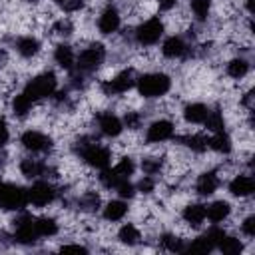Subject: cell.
Instances as JSON below:
<instances>
[{
	"mask_svg": "<svg viewBox=\"0 0 255 255\" xmlns=\"http://www.w3.org/2000/svg\"><path fill=\"white\" fill-rule=\"evenodd\" d=\"M171 88H173V78L161 70L137 74V80H135V92L145 102L165 98L171 92Z\"/></svg>",
	"mask_w": 255,
	"mask_h": 255,
	"instance_id": "obj_1",
	"label": "cell"
},
{
	"mask_svg": "<svg viewBox=\"0 0 255 255\" xmlns=\"http://www.w3.org/2000/svg\"><path fill=\"white\" fill-rule=\"evenodd\" d=\"M165 34V22L163 18L159 16H149L141 22H137L133 28H131V40H133V46L137 48H151L155 44H159V40L163 38Z\"/></svg>",
	"mask_w": 255,
	"mask_h": 255,
	"instance_id": "obj_2",
	"label": "cell"
},
{
	"mask_svg": "<svg viewBox=\"0 0 255 255\" xmlns=\"http://www.w3.org/2000/svg\"><path fill=\"white\" fill-rule=\"evenodd\" d=\"M108 60V48L106 44L102 42H96V40H90L78 54H76V68L78 72L86 74V76H92L96 74Z\"/></svg>",
	"mask_w": 255,
	"mask_h": 255,
	"instance_id": "obj_3",
	"label": "cell"
},
{
	"mask_svg": "<svg viewBox=\"0 0 255 255\" xmlns=\"http://www.w3.org/2000/svg\"><path fill=\"white\" fill-rule=\"evenodd\" d=\"M135 80H137V70L135 68H122L112 78L100 80V84H98L100 96H104V98H120V96L131 92L135 88Z\"/></svg>",
	"mask_w": 255,
	"mask_h": 255,
	"instance_id": "obj_4",
	"label": "cell"
},
{
	"mask_svg": "<svg viewBox=\"0 0 255 255\" xmlns=\"http://www.w3.org/2000/svg\"><path fill=\"white\" fill-rule=\"evenodd\" d=\"M58 90V76L54 70H44L36 76H32L30 80H26L22 92L34 102H44V100H50L54 96V92Z\"/></svg>",
	"mask_w": 255,
	"mask_h": 255,
	"instance_id": "obj_5",
	"label": "cell"
},
{
	"mask_svg": "<svg viewBox=\"0 0 255 255\" xmlns=\"http://www.w3.org/2000/svg\"><path fill=\"white\" fill-rule=\"evenodd\" d=\"M26 191H28V205H34L38 209H46L60 199V187L52 179H44V177L34 179V183L26 187Z\"/></svg>",
	"mask_w": 255,
	"mask_h": 255,
	"instance_id": "obj_6",
	"label": "cell"
},
{
	"mask_svg": "<svg viewBox=\"0 0 255 255\" xmlns=\"http://www.w3.org/2000/svg\"><path fill=\"white\" fill-rule=\"evenodd\" d=\"M20 145L32 153V155H52V151L56 149V143H54V137L48 135L46 131L42 129H34V128H28L20 133Z\"/></svg>",
	"mask_w": 255,
	"mask_h": 255,
	"instance_id": "obj_7",
	"label": "cell"
},
{
	"mask_svg": "<svg viewBox=\"0 0 255 255\" xmlns=\"http://www.w3.org/2000/svg\"><path fill=\"white\" fill-rule=\"evenodd\" d=\"M28 207L26 187L0 179V211H22Z\"/></svg>",
	"mask_w": 255,
	"mask_h": 255,
	"instance_id": "obj_8",
	"label": "cell"
},
{
	"mask_svg": "<svg viewBox=\"0 0 255 255\" xmlns=\"http://www.w3.org/2000/svg\"><path fill=\"white\" fill-rule=\"evenodd\" d=\"M92 122H94L96 129H98V133L102 137H108V139H118L124 133V129H126L122 118L116 112H112V110H98V112H94Z\"/></svg>",
	"mask_w": 255,
	"mask_h": 255,
	"instance_id": "obj_9",
	"label": "cell"
},
{
	"mask_svg": "<svg viewBox=\"0 0 255 255\" xmlns=\"http://www.w3.org/2000/svg\"><path fill=\"white\" fill-rule=\"evenodd\" d=\"M175 122L169 118H155L153 122L147 124L145 133H143V141L147 145H161L165 141H173L175 137Z\"/></svg>",
	"mask_w": 255,
	"mask_h": 255,
	"instance_id": "obj_10",
	"label": "cell"
},
{
	"mask_svg": "<svg viewBox=\"0 0 255 255\" xmlns=\"http://www.w3.org/2000/svg\"><path fill=\"white\" fill-rule=\"evenodd\" d=\"M96 26H98V32L102 36H114V34H118L120 28H122V12H120V8L116 4H112V2L106 4L100 10V14H98Z\"/></svg>",
	"mask_w": 255,
	"mask_h": 255,
	"instance_id": "obj_11",
	"label": "cell"
},
{
	"mask_svg": "<svg viewBox=\"0 0 255 255\" xmlns=\"http://www.w3.org/2000/svg\"><path fill=\"white\" fill-rule=\"evenodd\" d=\"M221 181H223V175L219 173V169H217V167H209V169L201 171V173L195 177L193 191H195L199 197H211V195L221 187Z\"/></svg>",
	"mask_w": 255,
	"mask_h": 255,
	"instance_id": "obj_12",
	"label": "cell"
},
{
	"mask_svg": "<svg viewBox=\"0 0 255 255\" xmlns=\"http://www.w3.org/2000/svg\"><path fill=\"white\" fill-rule=\"evenodd\" d=\"M12 50L26 62L36 60L42 54V42L34 34H22L12 40Z\"/></svg>",
	"mask_w": 255,
	"mask_h": 255,
	"instance_id": "obj_13",
	"label": "cell"
},
{
	"mask_svg": "<svg viewBox=\"0 0 255 255\" xmlns=\"http://www.w3.org/2000/svg\"><path fill=\"white\" fill-rule=\"evenodd\" d=\"M227 189L233 197L237 199H249L253 193H255V179H253V173L251 171H237L229 183H227Z\"/></svg>",
	"mask_w": 255,
	"mask_h": 255,
	"instance_id": "obj_14",
	"label": "cell"
},
{
	"mask_svg": "<svg viewBox=\"0 0 255 255\" xmlns=\"http://www.w3.org/2000/svg\"><path fill=\"white\" fill-rule=\"evenodd\" d=\"M179 217H181V223L185 227H189L191 231L193 229H201L203 223H205V203L201 201H189L181 207L179 211Z\"/></svg>",
	"mask_w": 255,
	"mask_h": 255,
	"instance_id": "obj_15",
	"label": "cell"
},
{
	"mask_svg": "<svg viewBox=\"0 0 255 255\" xmlns=\"http://www.w3.org/2000/svg\"><path fill=\"white\" fill-rule=\"evenodd\" d=\"M129 209H131V207H129V203H128L126 199L116 197V199L104 201L100 213H102V219H104L106 223H120V221L126 219V215L129 213Z\"/></svg>",
	"mask_w": 255,
	"mask_h": 255,
	"instance_id": "obj_16",
	"label": "cell"
},
{
	"mask_svg": "<svg viewBox=\"0 0 255 255\" xmlns=\"http://www.w3.org/2000/svg\"><path fill=\"white\" fill-rule=\"evenodd\" d=\"M251 72V60L245 54H235L225 62V76L233 82H241Z\"/></svg>",
	"mask_w": 255,
	"mask_h": 255,
	"instance_id": "obj_17",
	"label": "cell"
},
{
	"mask_svg": "<svg viewBox=\"0 0 255 255\" xmlns=\"http://www.w3.org/2000/svg\"><path fill=\"white\" fill-rule=\"evenodd\" d=\"M233 213V205L227 199H213L211 203H205V219L211 225H223Z\"/></svg>",
	"mask_w": 255,
	"mask_h": 255,
	"instance_id": "obj_18",
	"label": "cell"
},
{
	"mask_svg": "<svg viewBox=\"0 0 255 255\" xmlns=\"http://www.w3.org/2000/svg\"><path fill=\"white\" fill-rule=\"evenodd\" d=\"M52 60L60 70L72 72L76 68V50H74V46L68 44V42H58L52 50Z\"/></svg>",
	"mask_w": 255,
	"mask_h": 255,
	"instance_id": "obj_19",
	"label": "cell"
},
{
	"mask_svg": "<svg viewBox=\"0 0 255 255\" xmlns=\"http://www.w3.org/2000/svg\"><path fill=\"white\" fill-rule=\"evenodd\" d=\"M116 241L126 245V247H137L143 241V231L135 221L122 223L120 229L116 231Z\"/></svg>",
	"mask_w": 255,
	"mask_h": 255,
	"instance_id": "obj_20",
	"label": "cell"
},
{
	"mask_svg": "<svg viewBox=\"0 0 255 255\" xmlns=\"http://www.w3.org/2000/svg\"><path fill=\"white\" fill-rule=\"evenodd\" d=\"M8 108H10L12 118H16V120H26V118H30V116L34 114L36 104H34L24 92H18V94H14V96L10 98Z\"/></svg>",
	"mask_w": 255,
	"mask_h": 255,
	"instance_id": "obj_21",
	"label": "cell"
},
{
	"mask_svg": "<svg viewBox=\"0 0 255 255\" xmlns=\"http://www.w3.org/2000/svg\"><path fill=\"white\" fill-rule=\"evenodd\" d=\"M207 149H211L219 157H229L235 149V143H233V137L227 133V129H223V131L211 133V137L207 139Z\"/></svg>",
	"mask_w": 255,
	"mask_h": 255,
	"instance_id": "obj_22",
	"label": "cell"
},
{
	"mask_svg": "<svg viewBox=\"0 0 255 255\" xmlns=\"http://www.w3.org/2000/svg\"><path fill=\"white\" fill-rule=\"evenodd\" d=\"M48 30H50V36L56 38L58 42H68L76 32V24L68 16H58V18H54L50 22Z\"/></svg>",
	"mask_w": 255,
	"mask_h": 255,
	"instance_id": "obj_23",
	"label": "cell"
},
{
	"mask_svg": "<svg viewBox=\"0 0 255 255\" xmlns=\"http://www.w3.org/2000/svg\"><path fill=\"white\" fill-rule=\"evenodd\" d=\"M207 112H209L207 104H203V102H187L181 108V118L189 126H203V122L207 118Z\"/></svg>",
	"mask_w": 255,
	"mask_h": 255,
	"instance_id": "obj_24",
	"label": "cell"
},
{
	"mask_svg": "<svg viewBox=\"0 0 255 255\" xmlns=\"http://www.w3.org/2000/svg\"><path fill=\"white\" fill-rule=\"evenodd\" d=\"M165 165H167V157L165 155H159V153H149V155H143L139 159V169L141 173L145 175H153L159 179V175L165 173Z\"/></svg>",
	"mask_w": 255,
	"mask_h": 255,
	"instance_id": "obj_25",
	"label": "cell"
},
{
	"mask_svg": "<svg viewBox=\"0 0 255 255\" xmlns=\"http://www.w3.org/2000/svg\"><path fill=\"white\" fill-rule=\"evenodd\" d=\"M60 219L54 215H38L34 217V227L40 239H52L60 233Z\"/></svg>",
	"mask_w": 255,
	"mask_h": 255,
	"instance_id": "obj_26",
	"label": "cell"
},
{
	"mask_svg": "<svg viewBox=\"0 0 255 255\" xmlns=\"http://www.w3.org/2000/svg\"><path fill=\"white\" fill-rule=\"evenodd\" d=\"M187 10L195 24H207L213 14V0H187Z\"/></svg>",
	"mask_w": 255,
	"mask_h": 255,
	"instance_id": "obj_27",
	"label": "cell"
},
{
	"mask_svg": "<svg viewBox=\"0 0 255 255\" xmlns=\"http://www.w3.org/2000/svg\"><path fill=\"white\" fill-rule=\"evenodd\" d=\"M203 126H205V131H209V133H217V131H223L227 128V120H225L221 104L209 106V112H207V118H205Z\"/></svg>",
	"mask_w": 255,
	"mask_h": 255,
	"instance_id": "obj_28",
	"label": "cell"
},
{
	"mask_svg": "<svg viewBox=\"0 0 255 255\" xmlns=\"http://www.w3.org/2000/svg\"><path fill=\"white\" fill-rule=\"evenodd\" d=\"M215 249H217L219 253H223V255H239V253L245 251V245H243V241H241L237 235L225 233V235L219 239V243H217Z\"/></svg>",
	"mask_w": 255,
	"mask_h": 255,
	"instance_id": "obj_29",
	"label": "cell"
},
{
	"mask_svg": "<svg viewBox=\"0 0 255 255\" xmlns=\"http://www.w3.org/2000/svg\"><path fill=\"white\" fill-rule=\"evenodd\" d=\"M122 122H124V128L128 131H139L143 128V122H145V114L141 110H133V108H128L122 116Z\"/></svg>",
	"mask_w": 255,
	"mask_h": 255,
	"instance_id": "obj_30",
	"label": "cell"
},
{
	"mask_svg": "<svg viewBox=\"0 0 255 255\" xmlns=\"http://www.w3.org/2000/svg\"><path fill=\"white\" fill-rule=\"evenodd\" d=\"M114 171H116L120 177H128V179H131V175L137 171V163H135V159H133L131 155L124 153V155L118 159V163L114 165Z\"/></svg>",
	"mask_w": 255,
	"mask_h": 255,
	"instance_id": "obj_31",
	"label": "cell"
},
{
	"mask_svg": "<svg viewBox=\"0 0 255 255\" xmlns=\"http://www.w3.org/2000/svg\"><path fill=\"white\" fill-rule=\"evenodd\" d=\"M112 191H116V195L122 197V199H126V201H129V199H133V197L137 195L135 183H133L131 179H128V177H120V181L114 185Z\"/></svg>",
	"mask_w": 255,
	"mask_h": 255,
	"instance_id": "obj_32",
	"label": "cell"
},
{
	"mask_svg": "<svg viewBox=\"0 0 255 255\" xmlns=\"http://www.w3.org/2000/svg\"><path fill=\"white\" fill-rule=\"evenodd\" d=\"M54 8H58L62 14H78L86 8L88 0H52Z\"/></svg>",
	"mask_w": 255,
	"mask_h": 255,
	"instance_id": "obj_33",
	"label": "cell"
},
{
	"mask_svg": "<svg viewBox=\"0 0 255 255\" xmlns=\"http://www.w3.org/2000/svg\"><path fill=\"white\" fill-rule=\"evenodd\" d=\"M155 189H157V177H153V175L141 173V177L135 181V191L141 195H153Z\"/></svg>",
	"mask_w": 255,
	"mask_h": 255,
	"instance_id": "obj_34",
	"label": "cell"
},
{
	"mask_svg": "<svg viewBox=\"0 0 255 255\" xmlns=\"http://www.w3.org/2000/svg\"><path fill=\"white\" fill-rule=\"evenodd\" d=\"M239 231L243 237H247L249 241L255 237V213L253 211H247L241 219H239Z\"/></svg>",
	"mask_w": 255,
	"mask_h": 255,
	"instance_id": "obj_35",
	"label": "cell"
},
{
	"mask_svg": "<svg viewBox=\"0 0 255 255\" xmlns=\"http://www.w3.org/2000/svg\"><path fill=\"white\" fill-rule=\"evenodd\" d=\"M10 141V124L4 116H0V149H4Z\"/></svg>",
	"mask_w": 255,
	"mask_h": 255,
	"instance_id": "obj_36",
	"label": "cell"
},
{
	"mask_svg": "<svg viewBox=\"0 0 255 255\" xmlns=\"http://www.w3.org/2000/svg\"><path fill=\"white\" fill-rule=\"evenodd\" d=\"M60 251H90V247L88 245H84V243H62L60 247H58Z\"/></svg>",
	"mask_w": 255,
	"mask_h": 255,
	"instance_id": "obj_37",
	"label": "cell"
},
{
	"mask_svg": "<svg viewBox=\"0 0 255 255\" xmlns=\"http://www.w3.org/2000/svg\"><path fill=\"white\" fill-rule=\"evenodd\" d=\"M177 2H179V0H155L157 8H159L161 12H171V10H175Z\"/></svg>",
	"mask_w": 255,
	"mask_h": 255,
	"instance_id": "obj_38",
	"label": "cell"
},
{
	"mask_svg": "<svg viewBox=\"0 0 255 255\" xmlns=\"http://www.w3.org/2000/svg\"><path fill=\"white\" fill-rule=\"evenodd\" d=\"M24 2H26V4H40L42 0H24Z\"/></svg>",
	"mask_w": 255,
	"mask_h": 255,
	"instance_id": "obj_39",
	"label": "cell"
}]
</instances>
